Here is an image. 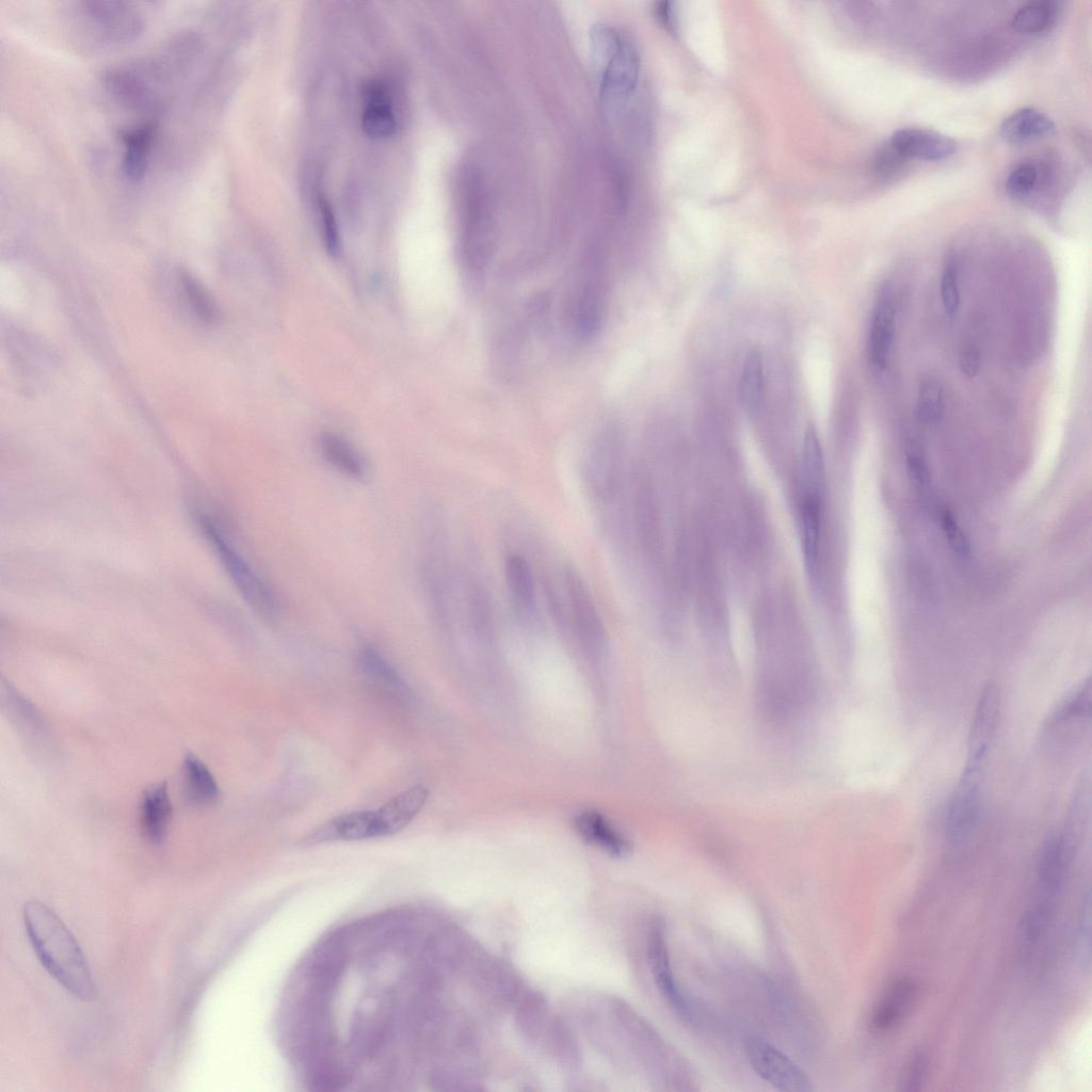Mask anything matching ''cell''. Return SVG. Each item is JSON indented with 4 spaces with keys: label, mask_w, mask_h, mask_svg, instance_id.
Returning a JSON list of instances; mask_svg holds the SVG:
<instances>
[{
    "label": "cell",
    "mask_w": 1092,
    "mask_h": 1092,
    "mask_svg": "<svg viewBox=\"0 0 1092 1092\" xmlns=\"http://www.w3.org/2000/svg\"><path fill=\"white\" fill-rule=\"evenodd\" d=\"M22 915L31 946L46 970L75 997L93 999L96 986L87 961L63 921L36 900L25 904Z\"/></svg>",
    "instance_id": "6da1fadb"
},
{
    "label": "cell",
    "mask_w": 1092,
    "mask_h": 1092,
    "mask_svg": "<svg viewBox=\"0 0 1092 1092\" xmlns=\"http://www.w3.org/2000/svg\"><path fill=\"white\" fill-rule=\"evenodd\" d=\"M1072 854L1056 835L1040 851L1037 878L1018 928V948L1026 956L1035 948L1053 922L1072 862Z\"/></svg>",
    "instance_id": "7a4b0ae2"
},
{
    "label": "cell",
    "mask_w": 1092,
    "mask_h": 1092,
    "mask_svg": "<svg viewBox=\"0 0 1092 1092\" xmlns=\"http://www.w3.org/2000/svg\"><path fill=\"white\" fill-rule=\"evenodd\" d=\"M198 521L202 531L246 604L262 619L275 620L279 613V605L272 588L234 546L219 525L205 515L199 516Z\"/></svg>",
    "instance_id": "3957f363"
},
{
    "label": "cell",
    "mask_w": 1092,
    "mask_h": 1092,
    "mask_svg": "<svg viewBox=\"0 0 1092 1092\" xmlns=\"http://www.w3.org/2000/svg\"><path fill=\"white\" fill-rule=\"evenodd\" d=\"M589 494L600 503H610L619 495L622 480V450L616 431L603 433L593 443L583 465Z\"/></svg>",
    "instance_id": "277c9868"
},
{
    "label": "cell",
    "mask_w": 1092,
    "mask_h": 1092,
    "mask_svg": "<svg viewBox=\"0 0 1092 1092\" xmlns=\"http://www.w3.org/2000/svg\"><path fill=\"white\" fill-rule=\"evenodd\" d=\"M745 1054L755 1073L783 1092H809L813 1086L806 1074L769 1042L752 1035L745 1041Z\"/></svg>",
    "instance_id": "5b68a950"
},
{
    "label": "cell",
    "mask_w": 1092,
    "mask_h": 1092,
    "mask_svg": "<svg viewBox=\"0 0 1092 1092\" xmlns=\"http://www.w3.org/2000/svg\"><path fill=\"white\" fill-rule=\"evenodd\" d=\"M563 577L573 627L587 647L599 649L606 641V631L594 598L574 567L566 566Z\"/></svg>",
    "instance_id": "8992f818"
},
{
    "label": "cell",
    "mask_w": 1092,
    "mask_h": 1092,
    "mask_svg": "<svg viewBox=\"0 0 1092 1092\" xmlns=\"http://www.w3.org/2000/svg\"><path fill=\"white\" fill-rule=\"evenodd\" d=\"M982 767L966 766L950 797L946 816V836L957 842L974 829L979 814Z\"/></svg>",
    "instance_id": "52a82bcc"
},
{
    "label": "cell",
    "mask_w": 1092,
    "mask_h": 1092,
    "mask_svg": "<svg viewBox=\"0 0 1092 1092\" xmlns=\"http://www.w3.org/2000/svg\"><path fill=\"white\" fill-rule=\"evenodd\" d=\"M81 5L82 15L90 25L108 39L129 42L142 33L141 16L126 2L92 0Z\"/></svg>",
    "instance_id": "ba28073f"
},
{
    "label": "cell",
    "mask_w": 1092,
    "mask_h": 1092,
    "mask_svg": "<svg viewBox=\"0 0 1092 1092\" xmlns=\"http://www.w3.org/2000/svg\"><path fill=\"white\" fill-rule=\"evenodd\" d=\"M896 298L889 285L884 286L874 304L867 339V359L873 371L887 366L894 340Z\"/></svg>",
    "instance_id": "9c48e42d"
},
{
    "label": "cell",
    "mask_w": 1092,
    "mask_h": 1092,
    "mask_svg": "<svg viewBox=\"0 0 1092 1092\" xmlns=\"http://www.w3.org/2000/svg\"><path fill=\"white\" fill-rule=\"evenodd\" d=\"M646 952L654 981L668 1003L681 1016H688L689 1008L673 975L664 928L654 922L646 938Z\"/></svg>",
    "instance_id": "30bf717a"
},
{
    "label": "cell",
    "mask_w": 1092,
    "mask_h": 1092,
    "mask_svg": "<svg viewBox=\"0 0 1092 1092\" xmlns=\"http://www.w3.org/2000/svg\"><path fill=\"white\" fill-rule=\"evenodd\" d=\"M999 711V689L995 684H989L979 697L969 729L966 766H983L996 730Z\"/></svg>",
    "instance_id": "8fae6325"
},
{
    "label": "cell",
    "mask_w": 1092,
    "mask_h": 1092,
    "mask_svg": "<svg viewBox=\"0 0 1092 1092\" xmlns=\"http://www.w3.org/2000/svg\"><path fill=\"white\" fill-rule=\"evenodd\" d=\"M890 144L904 157L925 161L949 158L957 150V143L935 130L908 127L895 131Z\"/></svg>",
    "instance_id": "7c38bea8"
},
{
    "label": "cell",
    "mask_w": 1092,
    "mask_h": 1092,
    "mask_svg": "<svg viewBox=\"0 0 1092 1092\" xmlns=\"http://www.w3.org/2000/svg\"><path fill=\"white\" fill-rule=\"evenodd\" d=\"M1039 158H1029L1016 163L1006 178L1007 193L1016 200L1031 202L1046 193L1054 184L1053 165Z\"/></svg>",
    "instance_id": "4fadbf2b"
},
{
    "label": "cell",
    "mask_w": 1092,
    "mask_h": 1092,
    "mask_svg": "<svg viewBox=\"0 0 1092 1092\" xmlns=\"http://www.w3.org/2000/svg\"><path fill=\"white\" fill-rule=\"evenodd\" d=\"M640 68V60L633 45L625 38L619 51L604 65L600 70L603 94L624 99L635 90Z\"/></svg>",
    "instance_id": "5bb4252c"
},
{
    "label": "cell",
    "mask_w": 1092,
    "mask_h": 1092,
    "mask_svg": "<svg viewBox=\"0 0 1092 1092\" xmlns=\"http://www.w3.org/2000/svg\"><path fill=\"white\" fill-rule=\"evenodd\" d=\"M574 826L583 840L613 857H625L631 852L629 839L598 812L579 813Z\"/></svg>",
    "instance_id": "9a60e30c"
},
{
    "label": "cell",
    "mask_w": 1092,
    "mask_h": 1092,
    "mask_svg": "<svg viewBox=\"0 0 1092 1092\" xmlns=\"http://www.w3.org/2000/svg\"><path fill=\"white\" fill-rule=\"evenodd\" d=\"M156 130V125L147 122L122 131L124 155L121 168L128 181L135 183L144 178L149 165Z\"/></svg>",
    "instance_id": "2e32d148"
},
{
    "label": "cell",
    "mask_w": 1092,
    "mask_h": 1092,
    "mask_svg": "<svg viewBox=\"0 0 1092 1092\" xmlns=\"http://www.w3.org/2000/svg\"><path fill=\"white\" fill-rule=\"evenodd\" d=\"M428 794L429 791L424 786L415 785L376 809L380 836L392 835L403 830L422 808Z\"/></svg>",
    "instance_id": "e0dca14e"
},
{
    "label": "cell",
    "mask_w": 1092,
    "mask_h": 1092,
    "mask_svg": "<svg viewBox=\"0 0 1092 1092\" xmlns=\"http://www.w3.org/2000/svg\"><path fill=\"white\" fill-rule=\"evenodd\" d=\"M1056 126L1043 112L1021 108L1008 115L999 127L1001 139L1011 145H1023L1054 134Z\"/></svg>",
    "instance_id": "ac0fdd59"
},
{
    "label": "cell",
    "mask_w": 1092,
    "mask_h": 1092,
    "mask_svg": "<svg viewBox=\"0 0 1092 1092\" xmlns=\"http://www.w3.org/2000/svg\"><path fill=\"white\" fill-rule=\"evenodd\" d=\"M916 984L906 978L895 981L874 1007L871 1027L877 1032L895 1028L909 1012L916 998Z\"/></svg>",
    "instance_id": "d6986e66"
},
{
    "label": "cell",
    "mask_w": 1092,
    "mask_h": 1092,
    "mask_svg": "<svg viewBox=\"0 0 1092 1092\" xmlns=\"http://www.w3.org/2000/svg\"><path fill=\"white\" fill-rule=\"evenodd\" d=\"M357 664L364 676L382 692L397 700H405L408 696L410 690L404 679L373 646L360 648Z\"/></svg>",
    "instance_id": "ffe728a7"
},
{
    "label": "cell",
    "mask_w": 1092,
    "mask_h": 1092,
    "mask_svg": "<svg viewBox=\"0 0 1092 1092\" xmlns=\"http://www.w3.org/2000/svg\"><path fill=\"white\" fill-rule=\"evenodd\" d=\"M381 837L375 810H358L336 817L321 825L312 840H360Z\"/></svg>",
    "instance_id": "44dd1931"
},
{
    "label": "cell",
    "mask_w": 1092,
    "mask_h": 1092,
    "mask_svg": "<svg viewBox=\"0 0 1092 1092\" xmlns=\"http://www.w3.org/2000/svg\"><path fill=\"white\" fill-rule=\"evenodd\" d=\"M365 107L362 127L373 138H387L397 128V118L389 95L383 85L370 82L364 90Z\"/></svg>",
    "instance_id": "7402d4cb"
},
{
    "label": "cell",
    "mask_w": 1092,
    "mask_h": 1092,
    "mask_svg": "<svg viewBox=\"0 0 1092 1092\" xmlns=\"http://www.w3.org/2000/svg\"><path fill=\"white\" fill-rule=\"evenodd\" d=\"M172 804L165 784L149 788L140 805V825L143 835L152 844H161L167 833Z\"/></svg>",
    "instance_id": "603a6c76"
},
{
    "label": "cell",
    "mask_w": 1092,
    "mask_h": 1092,
    "mask_svg": "<svg viewBox=\"0 0 1092 1092\" xmlns=\"http://www.w3.org/2000/svg\"><path fill=\"white\" fill-rule=\"evenodd\" d=\"M319 448L323 459L344 477L358 481L368 477L367 461L342 436L331 432L323 433L319 439Z\"/></svg>",
    "instance_id": "cb8c5ba5"
},
{
    "label": "cell",
    "mask_w": 1092,
    "mask_h": 1092,
    "mask_svg": "<svg viewBox=\"0 0 1092 1092\" xmlns=\"http://www.w3.org/2000/svg\"><path fill=\"white\" fill-rule=\"evenodd\" d=\"M504 576L510 596L523 612L531 613L535 608V583L530 564L517 552H511L504 561Z\"/></svg>",
    "instance_id": "d4e9b609"
},
{
    "label": "cell",
    "mask_w": 1092,
    "mask_h": 1092,
    "mask_svg": "<svg viewBox=\"0 0 1092 1092\" xmlns=\"http://www.w3.org/2000/svg\"><path fill=\"white\" fill-rule=\"evenodd\" d=\"M822 494L803 492L801 504V533L803 553L808 573L818 569Z\"/></svg>",
    "instance_id": "484cf974"
},
{
    "label": "cell",
    "mask_w": 1092,
    "mask_h": 1092,
    "mask_svg": "<svg viewBox=\"0 0 1092 1092\" xmlns=\"http://www.w3.org/2000/svg\"><path fill=\"white\" fill-rule=\"evenodd\" d=\"M183 790L190 802L197 805L214 803L220 796L218 783L208 767L194 755L183 760Z\"/></svg>",
    "instance_id": "4316f807"
},
{
    "label": "cell",
    "mask_w": 1092,
    "mask_h": 1092,
    "mask_svg": "<svg viewBox=\"0 0 1092 1092\" xmlns=\"http://www.w3.org/2000/svg\"><path fill=\"white\" fill-rule=\"evenodd\" d=\"M1059 11V3L1056 1H1031L1021 6L1014 13L1011 26L1019 33H1041L1055 23Z\"/></svg>",
    "instance_id": "83f0119b"
},
{
    "label": "cell",
    "mask_w": 1092,
    "mask_h": 1092,
    "mask_svg": "<svg viewBox=\"0 0 1092 1092\" xmlns=\"http://www.w3.org/2000/svg\"><path fill=\"white\" fill-rule=\"evenodd\" d=\"M1091 714V680L1087 678L1073 687L1053 709L1048 724L1062 725Z\"/></svg>",
    "instance_id": "f1b7e54d"
},
{
    "label": "cell",
    "mask_w": 1092,
    "mask_h": 1092,
    "mask_svg": "<svg viewBox=\"0 0 1092 1092\" xmlns=\"http://www.w3.org/2000/svg\"><path fill=\"white\" fill-rule=\"evenodd\" d=\"M762 391L764 362L759 350L754 348L745 356L739 382V399L748 413L759 407Z\"/></svg>",
    "instance_id": "f546056e"
},
{
    "label": "cell",
    "mask_w": 1092,
    "mask_h": 1092,
    "mask_svg": "<svg viewBox=\"0 0 1092 1092\" xmlns=\"http://www.w3.org/2000/svg\"><path fill=\"white\" fill-rule=\"evenodd\" d=\"M908 163L909 159L888 142L873 152L870 170L878 180L888 182L899 178L906 170Z\"/></svg>",
    "instance_id": "4dcf8cb0"
},
{
    "label": "cell",
    "mask_w": 1092,
    "mask_h": 1092,
    "mask_svg": "<svg viewBox=\"0 0 1092 1092\" xmlns=\"http://www.w3.org/2000/svg\"><path fill=\"white\" fill-rule=\"evenodd\" d=\"M944 413L943 386L932 376L924 379L917 397V416L924 423L937 422Z\"/></svg>",
    "instance_id": "1f68e13d"
},
{
    "label": "cell",
    "mask_w": 1092,
    "mask_h": 1092,
    "mask_svg": "<svg viewBox=\"0 0 1092 1092\" xmlns=\"http://www.w3.org/2000/svg\"><path fill=\"white\" fill-rule=\"evenodd\" d=\"M180 282L191 307L204 322H213L218 317L214 302L203 285L189 272H180Z\"/></svg>",
    "instance_id": "d6a6232c"
},
{
    "label": "cell",
    "mask_w": 1092,
    "mask_h": 1092,
    "mask_svg": "<svg viewBox=\"0 0 1092 1092\" xmlns=\"http://www.w3.org/2000/svg\"><path fill=\"white\" fill-rule=\"evenodd\" d=\"M941 299L947 315L953 316L960 304V291L958 284V270L953 257L945 261L941 277Z\"/></svg>",
    "instance_id": "836d02e7"
},
{
    "label": "cell",
    "mask_w": 1092,
    "mask_h": 1092,
    "mask_svg": "<svg viewBox=\"0 0 1092 1092\" xmlns=\"http://www.w3.org/2000/svg\"><path fill=\"white\" fill-rule=\"evenodd\" d=\"M318 206L321 214L324 244L326 251L334 256L339 252L340 245L339 231L336 219L331 204L324 196L319 195Z\"/></svg>",
    "instance_id": "e575fe53"
},
{
    "label": "cell",
    "mask_w": 1092,
    "mask_h": 1092,
    "mask_svg": "<svg viewBox=\"0 0 1092 1092\" xmlns=\"http://www.w3.org/2000/svg\"><path fill=\"white\" fill-rule=\"evenodd\" d=\"M941 525L943 532L954 552L960 556H968L970 551L968 539L961 530L950 512L944 511L941 516Z\"/></svg>",
    "instance_id": "d590c367"
},
{
    "label": "cell",
    "mask_w": 1092,
    "mask_h": 1092,
    "mask_svg": "<svg viewBox=\"0 0 1092 1092\" xmlns=\"http://www.w3.org/2000/svg\"><path fill=\"white\" fill-rule=\"evenodd\" d=\"M927 1071V1060L919 1054L910 1061L902 1083L905 1090H916L922 1082Z\"/></svg>",
    "instance_id": "8d00e7d4"
},
{
    "label": "cell",
    "mask_w": 1092,
    "mask_h": 1092,
    "mask_svg": "<svg viewBox=\"0 0 1092 1092\" xmlns=\"http://www.w3.org/2000/svg\"><path fill=\"white\" fill-rule=\"evenodd\" d=\"M980 353L973 346L965 347L959 357V367L963 374L974 378L980 370Z\"/></svg>",
    "instance_id": "74e56055"
},
{
    "label": "cell",
    "mask_w": 1092,
    "mask_h": 1092,
    "mask_svg": "<svg viewBox=\"0 0 1092 1092\" xmlns=\"http://www.w3.org/2000/svg\"><path fill=\"white\" fill-rule=\"evenodd\" d=\"M906 467L910 477L919 485H927L930 481L929 470L925 461L915 453L906 455Z\"/></svg>",
    "instance_id": "f35d334b"
},
{
    "label": "cell",
    "mask_w": 1092,
    "mask_h": 1092,
    "mask_svg": "<svg viewBox=\"0 0 1092 1092\" xmlns=\"http://www.w3.org/2000/svg\"><path fill=\"white\" fill-rule=\"evenodd\" d=\"M656 14L660 22L670 31L675 27L674 9L671 2H661L656 7Z\"/></svg>",
    "instance_id": "ab89813d"
}]
</instances>
